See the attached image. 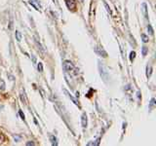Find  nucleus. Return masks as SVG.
Listing matches in <instances>:
<instances>
[{
    "label": "nucleus",
    "mask_w": 156,
    "mask_h": 146,
    "mask_svg": "<svg viewBox=\"0 0 156 146\" xmlns=\"http://www.w3.org/2000/svg\"><path fill=\"white\" fill-rule=\"evenodd\" d=\"M99 69H100V74H101V78H102V79H104L105 81H106L107 79H108V73L106 72L105 66L102 65L100 61H99Z\"/></svg>",
    "instance_id": "obj_1"
},
{
    "label": "nucleus",
    "mask_w": 156,
    "mask_h": 146,
    "mask_svg": "<svg viewBox=\"0 0 156 146\" xmlns=\"http://www.w3.org/2000/svg\"><path fill=\"white\" fill-rule=\"evenodd\" d=\"M62 68L63 70L66 71V72H70L74 69V65H73V63L70 61H66L65 62L62 63Z\"/></svg>",
    "instance_id": "obj_2"
},
{
    "label": "nucleus",
    "mask_w": 156,
    "mask_h": 146,
    "mask_svg": "<svg viewBox=\"0 0 156 146\" xmlns=\"http://www.w3.org/2000/svg\"><path fill=\"white\" fill-rule=\"evenodd\" d=\"M95 51H96V53H97L99 56H101V57H107V53L104 50V48H102V47L97 46V47L95 48Z\"/></svg>",
    "instance_id": "obj_3"
},
{
    "label": "nucleus",
    "mask_w": 156,
    "mask_h": 146,
    "mask_svg": "<svg viewBox=\"0 0 156 146\" xmlns=\"http://www.w3.org/2000/svg\"><path fill=\"white\" fill-rule=\"evenodd\" d=\"M66 7L69 10H71V11H74L76 8V2L74 0H66Z\"/></svg>",
    "instance_id": "obj_4"
},
{
    "label": "nucleus",
    "mask_w": 156,
    "mask_h": 146,
    "mask_svg": "<svg viewBox=\"0 0 156 146\" xmlns=\"http://www.w3.org/2000/svg\"><path fill=\"white\" fill-rule=\"evenodd\" d=\"M81 124L83 129H86L87 126H88V118H87V114L86 113H83L81 116Z\"/></svg>",
    "instance_id": "obj_5"
},
{
    "label": "nucleus",
    "mask_w": 156,
    "mask_h": 146,
    "mask_svg": "<svg viewBox=\"0 0 156 146\" xmlns=\"http://www.w3.org/2000/svg\"><path fill=\"white\" fill-rule=\"evenodd\" d=\"M63 92H65V94L66 95V96H68V97H69V99H70L73 102H74V104H75V105H79V102H78V101H77V99H75L74 97H73V96L69 94V92H68V91H67V90L63 89Z\"/></svg>",
    "instance_id": "obj_6"
},
{
    "label": "nucleus",
    "mask_w": 156,
    "mask_h": 146,
    "mask_svg": "<svg viewBox=\"0 0 156 146\" xmlns=\"http://www.w3.org/2000/svg\"><path fill=\"white\" fill-rule=\"evenodd\" d=\"M33 39H34V42H35V44H36V45H37V47L39 48V50H40V51H42V52H44L43 46L41 45V43H40V41H39L38 37H37L36 35H34V36H33Z\"/></svg>",
    "instance_id": "obj_7"
},
{
    "label": "nucleus",
    "mask_w": 156,
    "mask_h": 146,
    "mask_svg": "<svg viewBox=\"0 0 156 146\" xmlns=\"http://www.w3.org/2000/svg\"><path fill=\"white\" fill-rule=\"evenodd\" d=\"M141 11L144 13V16L145 17V19L148 18V15H147V5L145 3H143L141 4Z\"/></svg>",
    "instance_id": "obj_8"
},
{
    "label": "nucleus",
    "mask_w": 156,
    "mask_h": 146,
    "mask_svg": "<svg viewBox=\"0 0 156 146\" xmlns=\"http://www.w3.org/2000/svg\"><path fill=\"white\" fill-rule=\"evenodd\" d=\"M151 73H152V67H151V65H147L146 66V77L149 78L151 76Z\"/></svg>",
    "instance_id": "obj_9"
},
{
    "label": "nucleus",
    "mask_w": 156,
    "mask_h": 146,
    "mask_svg": "<svg viewBox=\"0 0 156 146\" xmlns=\"http://www.w3.org/2000/svg\"><path fill=\"white\" fill-rule=\"evenodd\" d=\"M28 3L30 4L31 6H33L34 8H35V10H39V9H40V5H37L35 3V0H29Z\"/></svg>",
    "instance_id": "obj_10"
},
{
    "label": "nucleus",
    "mask_w": 156,
    "mask_h": 146,
    "mask_svg": "<svg viewBox=\"0 0 156 146\" xmlns=\"http://www.w3.org/2000/svg\"><path fill=\"white\" fill-rule=\"evenodd\" d=\"M15 36H16V39L18 42H21L22 41V33L20 32L19 30H16V32H15Z\"/></svg>",
    "instance_id": "obj_11"
},
{
    "label": "nucleus",
    "mask_w": 156,
    "mask_h": 146,
    "mask_svg": "<svg viewBox=\"0 0 156 146\" xmlns=\"http://www.w3.org/2000/svg\"><path fill=\"white\" fill-rule=\"evenodd\" d=\"M50 140H51V143L53 146H57L58 145V142H57V137L54 135H51L50 136Z\"/></svg>",
    "instance_id": "obj_12"
},
{
    "label": "nucleus",
    "mask_w": 156,
    "mask_h": 146,
    "mask_svg": "<svg viewBox=\"0 0 156 146\" xmlns=\"http://www.w3.org/2000/svg\"><path fill=\"white\" fill-rule=\"evenodd\" d=\"M6 89V84H5L4 80H0V92H3Z\"/></svg>",
    "instance_id": "obj_13"
},
{
    "label": "nucleus",
    "mask_w": 156,
    "mask_h": 146,
    "mask_svg": "<svg viewBox=\"0 0 156 146\" xmlns=\"http://www.w3.org/2000/svg\"><path fill=\"white\" fill-rule=\"evenodd\" d=\"M141 39H143V42L144 43H147L148 42V40H149V39H148V36L147 35H145V34H141Z\"/></svg>",
    "instance_id": "obj_14"
},
{
    "label": "nucleus",
    "mask_w": 156,
    "mask_h": 146,
    "mask_svg": "<svg viewBox=\"0 0 156 146\" xmlns=\"http://www.w3.org/2000/svg\"><path fill=\"white\" fill-rule=\"evenodd\" d=\"M147 52H148L147 47L144 46V47H143V49H141V54H143V56H144V57H145V56H146V54H147Z\"/></svg>",
    "instance_id": "obj_15"
},
{
    "label": "nucleus",
    "mask_w": 156,
    "mask_h": 146,
    "mask_svg": "<svg viewBox=\"0 0 156 146\" xmlns=\"http://www.w3.org/2000/svg\"><path fill=\"white\" fill-rule=\"evenodd\" d=\"M135 57H136V52L135 51H132L130 53V61H133L135 60Z\"/></svg>",
    "instance_id": "obj_16"
},
{
    "label": "nucleus",
    "mask_w": 156,
    "mask_h": 146,
    "mask_svg": "<svg viewBox=\"0 0 156 146\" xmlns=\"http://www.w3.org/2000/svg\"><path fill=\"white\" fill-rule=\"evenodd\" d=\"M13 26H14V22H13V18L11 17V18H10L9 26H8V27H9V29H10V30H12V29H13Z\"/></svg>",
    "instance_id": "obj_17"
},
{
    "label": "nucleus",
    "mask_w": 156,
    "mask_h": 146,
    "mask_svg": "<svg viewBox=\"0 0 156 146\" xmlns=\"http://www.w3.org/2000/svg\"><path fill=\"white\" fill-rule=\"evenodd\" d=\"M20 97H21V100L23 103L24 104H27V99H26V96H24V94H22V95H20Z\"/></svg>",
    "instance_id": "obj_18"
},
{
    "label": "nucleus",
    "mask_w": 156,
    "mask_h": 146,
    "mask_svg": "<svg viewBox=\"0 0 156 146\" xmlns=\"http://www.w3.org/2000/svg\"><path fill=\"white\" fill-rule=\"evenodd\" d=\"M155 101H156L155 99H154V97H152V99H151V100H150V103H149V107H150V108H152V107L155 106V104H156Z\"/></svg>",
    "instance_id": "obj_19"
},
{
    "label": "nucleus",
    "mask_w": 156,
    "mask_h": 146,
    "mask_svg": "<svg viewBox=\"0 0 156 146\" xmlns=\"http://www.w3.org/2000/svg\"><path fill=\"white\" fill-rule=\"evenodd\" d=\"M147 31H148V33L150 34V35H153V28H152V26H150V24H148L147 26Z\"/></svg>",
    "instance_id": "obj_20"
},
{
    "label": "nucleus",
    "mask_w": 156,
    "mask_h": 146,
    "mask_svg": "<svg viewBox=\"0 0 156 146\" xmlns=\"http://www.w3.org/2000/svg\"><path fill=\"white\" fill-rule=\"evenodd\" d=\"M37 69L39 72H43V64H42V62H39L38 64H37Z\"/></svg>",
    "instance_id": "obj_21"
},
{
    "label": "nucleus",
    "mask_w": 156,
    "mask_h": 146,
    "mask_svg": "<svg viewBox=\"0 0 156 146\" xmlns=\"http://www.w3.org/2000/svg\"><path fill=\"white\" fill-rule=\"evenodd\" d=\"M104 4H105V9H106V11L108 12L109 14H111V10H110V8H109L108 5H107V3H106V2H105Z\"/></svg>",
    "instance_id": "obj_22"
},
{
    "label": "nucleus",
    "mask_w": 156,
    "mask_h": 146,
    "mask_svg": "<svg viewBox=\"0 0 156 146\" xmlns=\"http://www.w3.org/2000/svg\"><path fill=\"white\" fill-rule=\"evenodd\" d=\"M14 139L17 141V142H19L20 139H21V136H19V135H14Z\"/></svg>",
    "instance_id": "obj_23"
},
{
    "label": "nucleus",
    "mask_w": 156,
    "mask_h": 146,
    "mask_svg": "<svg viewBox=\"0 0 156 146\" xmlns=\"http://www.w3.org/2000/svg\"><path fill=\"white\" fill-rule=\"evenodd\" d=\"M27 146H34V145H35V143H34L33 141H28V142H27Z\"/></svg>",
    "instance_id": "obj_24"
},
{
    "label": "nucleus",
    "mask_w": 156,
    "mask_h": 146,
    "mask_svg": "<svg viewBox=\"0 0 156 146\" xmlns=\"http://www.w3.org/2000/svg\"><path fill=\"white\" fill-rule=\"evenodd\" d=\"M94 146V145H96V142H95V141H90V142H88L87 143V146Z\"/></svg>",
    "instance_id": "obj_25"
},
{
    "label": "nucleus",
    "mask_w": 156,
    "mask_h": 146,
    "mask_svg": "<svg viewBox=\"0 0 156 146\" xmlns=\"http://www.w3.org/2000/svg\"><path fill=\"white\" fill-rule=\"evenodd\" d=\"M19 114H20V116H21V119L22 120H24V114L23 113V111H20Z\"/></svg>",
    "instance_id": "obj_26"
},
{
    "label": "nucleus",
    "mask_w": 156,
    "mask_h": 146,
    "mask_svg": "<svg viewBox=\"0 0 156 146\" xmlns=\"http://www.w3.org/2000/svg\"><path fill=\"white\" fill-rule=\"evenodd\" d=\"M31 58H32V61H33V63H36V57H34L33 55H31Z\"/></svg>",
    "instance_id": "obj_27"
},
{
    "label": "nucleus",
    "mask_w": 156,
    "mask_h": 146,
    "mask_svg": "<svg viewBox=\"0 0 156 146\" xmlns=\"http://www.w3.org/2000/svg\"><path fill=\"white\" fill-rule=\"evenodd\" d=\"M140 92L139 91V92H138V97H139V99H140Z\"/></svg>",
    "instance_id": "obj_28"
},
{
    "label": "nucleus",
    "mask_w": 156,
    "mask_h": 146,
    "mask_svg": "<svg viewBox=\"0 0 156 146\" xmlns=\"http://www.w3.org/2000/svg\"><path fill=\"white\" fill-rule=\"evenodd\" d=\"M80 1H81V2H84V0H80Z\"/></svg>",
    "instance_id": "obj_29"
}]
</instances>
